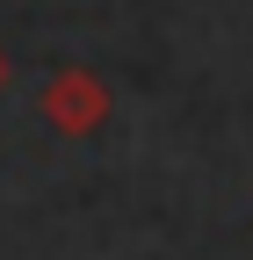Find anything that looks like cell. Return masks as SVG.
Returning <instances> with one entry per match:
<instances>
[{
  "label": "cell",
  "instance_id": "obj_2",
  "mask_svg": "<svg viewBox=\"0 0 253 260\" xmlns=\"http://www.w3.org/2000/svg\"><path fill=\"white\" fill-rule=\"evenodd\" d=\"M8 80H15V65H8V51H0V94H8Z\"/></svg>",
  "mask_w": 253,
  "mask_h": 260
},
{
  "label": "cell",
  "instance_id": "obj_1",
  "mask_svg": "<svg viewBox=\"0 0 253 260\" xmlns=\"http://www.w3.org/2000/svg\"><path fill=\"white\" fill-rule=\"evenodd\" d=\"M37 109H44V123L58 138H94V130L109 123V87L94 80L87 65H58L44 80V94H37Z\"/></svg>",
  "mask_w": 253,
  "mask_h": 260
}]
</instances>
